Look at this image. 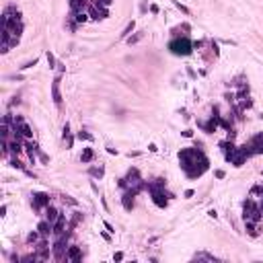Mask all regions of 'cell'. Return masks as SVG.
Segmentation results:
<instances>
[{
  "instance_id": "obj_1",
  "label": "cell",
  "mask_w": 263,
  "mask_h": 263,
  "mask_svg": "<svg viewBox=\"0 0 263 263\" xmlns=\"http://www.w3.org/2000/svg\"><path fill=\"white\" fill-rule=\"evenodd\" d=\"M179 162H181V169L185 171L187 177L191 179H197L208 171V156L199 150V148H185L179 152Z\"/></svg>"
},
{
  "instance_id": "obj_2",
  "label": "cell",
  "mask_w": 263,
  "mask_h": 263,
  "mask_svg": "<svg viewBox=\"0 0 263 263\" xmlns=\"http://www.w3.org/2000/svg\"><path fill=\"white\" fill-rule=\"evenodd\" d=\"M169 50L175 54V56H189L191 50H193V43H191L187 37H181V39H173L169 43Z\"/></svg>"
},
{
  "instance_id": "obj_3",
  "label": "cell",
  "mask_w": 263,
  "mask_h": 263,
  "mask_svg": "<svg viewBox=\"0 0 263 263\" xmlns=\"http://www.w3.org/2000/svg\"><path fill=\"white\" fill-rule=\"evenodd\" d=\"M261 208L253 202V199H247L245 202V220H253V222H259L261 220Z\"/></svg>"
},
{
  "instance_id": "obj_4",
  "label": "cell",
  "mask_w": 263,
  "mask_h": 263,
  "mask_svg": "<svg viewBox=\"0 0 263 263\" xmlns=\"http://www.w3.org/2000/svg\"><path fill=\"white\" fill-rule=\"evenodd\" d=\"M31 204H33L35 210H43V208L50 206V195L47 193H33L31 195Z\"/></svg>"
},
{
  "instance_id": "obj_5",
  "label": "cell",
  "mask_w": 263,
  "mask_h": 263,
  "mask_svg": "<svg viewBox=\"0 0 263 263\" xmlns=\"http://www.w3.org/2000/svg\"><path fill=\"white\" fill-rule=\"evenodd\" d=\"M60 82H62V74H58L54 78V84H52V97H54V103L58 107H62V95H60Z\"/></svg>"
},
{
  "instance_id": "obj_6",
  "label": "cell",
  "mask_w": 263,
  "mask_h": 263,
  "mask_svg": "<svg viewBox=\"0 0 263 263\" xmlns=\"http://www.w3.org/2000/svg\"><path fill=\"white\" fill-rule=\"evenodd\" d=\"M249 146H251V152L253 154H263V134L253 136L251 142H249Z\"/></svg>"
},
{
  "instance_id": "obj_7",
  "label": "cell",
  "mask_w": 263,
  "mask_h": 263,
  "mask_svg": "<svg viewBox=\"0 0 263 263\" xmlns=\"http://www.w3.org/2000/svg\"><path fill=\"white\" fill-rule=\"evenodd\" d=\"M64 228H66V216H64V214H60V218L54 222V234H56V236H62V234L66 232Z\"/></svg>"
},
{
  "instance_id": "obj_8",
  "label": "cell",
  "mask_w": 263,
  "mask_h": 263,
  "mask_svg": "<svg viewBox=\"0 0 263 263\" xmlns=\"http://www.w3.org/2000/svg\"><path fill=\"white\" fill-rule=\"evenodd\" d=\"M82 259V251L80 247H70L66 251V261H80Z\"/></svg>"
},
{
  "instance_id": "obj_9",
  "label": "cell",
  "mask_w": 263,
  "mask_h": 263,
  "mask_svg": "<svg viewBox=\"0 0 263 263\" xmlns=\"http://www.w3.org/2000/svg\"><path fill=\"white\" fill-rule=\"evenodd\" d=\"M37 230H39L41 236H50V234L54 232V224H52V222H47V220H41L39 226H37Z\"/></svg>"
},
{
  "instance_id": "obj_10",
  "label": "cell",
  "mask_w": 263,
  "mask_h": 263,
  "mask_svg": "<svg viewBox=\"0 0 263 263\" xmlns=\"http://www.w3.org/2000/svg\"><path fill=\"white\" fill-rule=\"evenodd\" d=\"M134 197H136V193H134V191H128V193L121 197V204H124V208H126L128 212H132V210H134Z\"/></svg>"
},
{
  "instance_id": "obj_11",
  "label": "cell",
  "mask_w": 263,
  "mask_h": 263,
  "mask_svg": "<svg viewBox=\"0 0 263 263\" xmlns=\"http://www.w3.org/2000/svg\"><path fill=\"white\" fill-rule=\"evenodd\" d=\"M58 218H60V212H58L56 208H52V206H47V208H45V220L54 224Z\"/></svg>"
},
{
  "instance_id": "obj_12",
  "label": "cell",
  "mask_w": 263,
  "mask_h": 263,
  "mask_svg": "<svg viewBox=\"0 0 263 263\" xmlns=\"http://www.w3.org/2000/svg\"><path fill=\"white\" fill-rule=\"evenodd\" d=\"M70 8L72 10H84V8H88V4H86V0H70Z\"/></svg>"
},
{
  "instance_id": "obj_13",
  "label": "cell",
  "mask_w": 263,
  "mask_h": 263,
  "mask_svg": "<svg viewBox=\"0 0 263 263\" xmlns=\"http://www.w3.org/2000/svg\"><path fill=\"white\" fill-rule=\"evenodd\" d=\"M193 259H195V261H199V259H206V261H218L214 255H208V253H195Z\"/></svg>"
},
{
  "instance_id": "obj_14",
  "label": "cell",
  "mask_w": 263,
  "mask_h": 263,
  "mask_svg": "<svg viewBox=\"0 0 263 263\" xmlns=\"http://www.w3.org/2000/svg\"><path fill=\"white\" fill-rule=\"evenodd\" d=\"M134 27H136V23H134V21H130L128 25H126V29H124V33H121V37H124V39H128V37H130V33L134 31Z\"/></svg>"
},
{
  "instance_id": "obj_15",
  "label": "cell",
  "mask_w": 263,
  "mask_h": 263,
  "mask_svg": "<svg viewBox=\"0 0 263 263\" xmlns=\"http://www.w3.org/2000/svg\"><path fill=\"white\" fill-rule=\"evenodd\" d=\"M80 160H82V162H90V160H92V150H90V148H84Z\"/></svg>"
},
{
  "instance_id": "obj_16",
  "label": "cell",
  "mask_w": 263,
  "mask_h": 263,
  "mask_svg": "<svg viewBox=\"0 0 263 263\" xmlns=\"http://www.w3.org/2000/svg\"><path fill=\"white\" fill-rule=\"evenodd\" d=\"M78 138H80V140H88V142H92V134H88V132H84V130L78 132Z\"/></svg>"
},
{
  "instance_id": "obj_17",
  "label": "cell",
  "mask_w": 263,
  "mask_h": 263,
  "mask_svg": "<svg viewBox=\"0 0 263 263\" xmlns=\"http://www.w3.org/2000/svg\"><path fill=\"white\" fill-rule=\"evenodd\" d=\"M37 238H39V230H37V232H31V234L27 236V243H37Z\"/></svg>"
},
{
  "instance_id": "obj_18",
  "label": "cell",
  "mask_w": 263,
  "mask_h": 263,
  "mask_svg": "<svg viewBox=\"0 0 263 263\" xmlns=\"http://www.w3.org/2000/svg\"><path fill=\"white\" fill-rule=\"evenodd\" d=\"M111 2H113V0H97V2H95V4H97V6H101V8H107V6H109Z\"/></svg>"
},
{
  "instance_id": "obj_19",
  "label": "cell",
  "mask_w": 263,
  "mask_h": 263,
  "mask_svg": "<svg viewBox=\"0 0 263 263\" xmlns=\"http://www.w3.org/2000/svg\"><path fill=\"white\" fill-rule=\"evenodd\" d=\"M10 166H14V169H21V171H25V166H23L17 158H12V160H10Z\"/></svg>"
},
{
  "instance_id": "obj_20",
  "label": "cell",
  "mask_w": 263,
  "mask_h": 263,
  "mask_svg": "<svg viewBox=\"0 0 263 263\" xmlns=\"http://www.w3.org/2000/svg\"><path fill=\"white\" fill-rule=\"evenodd\" d=\"M140 39H142V33H138V35H134V37H128V43L132 45V43H138Z\"/></svg>"
},
{
  "instance_id": "obj_21",
  "label": "cell",
  "mask_w": 263,
  "mask_h": 263,
  "mask_svg": "<svg viewBox=\"0 0 263 263\" xmlns=\"http://www.w3.org/2000/svg\"><path fill=\"white\" fill-rule=\"evenodd\" d=\"M173 2H175V6H177V8H181V10H183L185 14H189V8H187V6H183V4L179 2V0H173Z\"/></svg>"
},
{
  "instance_id": "obj_22",
  "label": "cell",
  "mask_w": 263,
  "mask_h": 263,
  "mask_svg": "<svg viewBox=\"0 0 263 263\" xmlns=\"http://www.w3.org/2000/svg\"><path fill=\"white\" fill-rule=\"evenodd\" d=\"M47 62H50V68L56 66V58H54V54H50V52H47Z\"/></svg>"
},
{
  "instance_id": "obj_23",
  "label": "cell",
  "mask_w": 263,
  "mask_h": 263,
  "mask_svg": "<svg viewBox=\"0 0 263 263\" xmlns=\"http://www.w3.org/2000/svg\"><path fill=\"white\" fill-rule=\"evenodd\" d=\"M90 175L92 177H103V169H90Z\"/></svg>"
},
{
  "instance_id": "obj_24",
  "label": "cell",
  "mask_w": 263,
  "mask_h": 263,
  "mask_svg": "<svg viewBox=\"0 0 263 263\" xmlns=\"http://www.w3.org/2000/svg\"><path fill=\"white\" fill-rule=\"evenodd\" d=\"M33 66H37V60H33V62H27V64H23V66H21V70H27V68H33Z\"/></svg>"
},
{
  "instance_id": "obj_25",
  "label": "cell",
  "mask_w": 263,
  "mask_h": 263,
  "mask_svg": "<svg viewBox=\"0 0 263 263\" xmlns=\"http://www.w3.org/2000/svg\"><path fill=\"white\" fill-rule=\"evenodd\" d=\"M121 259H124V253H115L113 255V261H121Z\"/></svg>"
},
{
  "instance_id": "obj_26",
  "label": "cell",
  "mask_w": 263,
  "mask_h": 263,
  "mask_svg": "<svg viewBox=\"0 0 263 263\" xmlns=\"http://www.w3.org/2000/svg\"><path fill=\"white\" fill-rule=\"evenodd\" d=\"M183 136H185V138H191V136H193V132H191V130H185Z\"/></svg>"
},
{
  "instance_id": "obj_27",
  "label": "cell",
  "mask_w": 263,
  "mask_h": 263,
  "mask_svg": "<svg viewBox=\"0 0 263 263\" xmlns=\"http://www.w3.org/2000/svg\"><path fill=\"white\" fill-rule=\"evenodd\" d=\"M105 228H107V230H109V232H115V228H113V226H111V224H109V222H105Z\"/></svg>"
},
{
  "instance_id": "obj_28",
  "label": "cell",
  "mask_w": 263,
  "mask_h": 263,
  "mask_svg": "<svg viewBox=\"0 0 263 263\" xmlns=\"http://www.w3.org/2000/svg\"><path fill=\"white\" fill-rule=\"evenodd\" d=\"M148 150H150V152H156L158 148H156V144H150V146H148Z\"/></svg>"
},
{
  "instance_id": "obj_29",
  "label": "cell",
  "mask_w": 263,
  "mask_h": 263,
  "mask_svg": "<svg viewBox=\"0 0 263 263\" xmlns=\"http://www.w3.org/2000/svg\"><path fill=\"white\" fill-rule=\"evenodd\" d=\"M261 210H263V204H261Z\"/></svg>"
}]
</instances>
